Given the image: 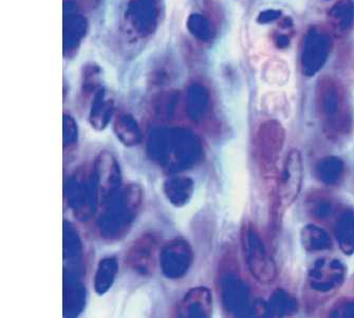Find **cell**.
<instances>
[{
    "instance_id": "cell-1",
    "label": "cell",
    "mask_w": 354,
    "mask_h": 318,
    "mask_svg": "<svg viewBox=\"0 0 354 318\" xmlns=\"http://www.w3.org/2000/svg\"><path fill=\"white\" fill-rule=\"evenodd\" d=\"M148 149L160 165L173 171L195 165L202 155L197 135L183 128L157 130L151 135Z\"/></svg>"
},
{
    "instance_id": "cell-2",
    "label": "cell",
    "mask_w": 354,
    "mask_h": 318,
    "mask_svg": "<svg viewBox=\"0 0 354 318\" xmlns=\"http://www.w3.org/2000/svg\"><path fill=\"white\" fill-rule=\"evenodd\" d=\"M316 109L329 137H343L351 131L352 115L343 85L331 77H322L315 89Z\"/></svg>"
},
{
    "instance_id": "cell-3",
    "label": "cell",
    "mask_w": 354,
    "mask_h": 318,
    "mask_svg": "<svg viewBox=\"0 0 354 318\" xmlns=\"http://www.w3.org/2000/svg\"><path fill=\"white\" fill-rule=\"evenodd\" d=\"M142 189L136 184H128L120 189L101 207H104L99 220L103 237L119 239L126 235L142 205Z\"/></svg>"
},
{
    "instance_id": "cell-4",
    "label": "cell",
    "mask_w": 354,
    "mask_h": 318,
    "mask_svg": "<svg viewBox=\"0 0 354 318\" xmlns=\"http://www.w3.org/2000/svg\"><path fill=\"white\" fill-rule=\"evenodd\" d=\"M241 245L245 265L252 276L263 285L273 283L278 275L277 265L253 224L242 227Z\"/></svg>"
},
{
    "instance_id": "cell-5",
    "label": "cell",
    "mask_w": 354,
    "mask_h": 318,
    "mask_svg": "<svg viewBox=\"0 0 354 318\" xmlns=\"http://www.w3.org/2000/svg\"><path fill=\"white\" fill-rule=\"evenodd\" d=\"M304 180V162L301 151L292 149L288 153L275 194V222L291 207L301 194Z\"/></svg>"
},
{
    "instance_id": "cell-6",
    "label": "cell",
    "mask_w": 354,
    "mask_h": 318,
    "mask_svg": "<svg viewBox=\"0 0 354 318\" xmlns=\"http://www.w3.org/2000/svg\"><path fill=\"white\" fill-rule=\"evenodd\" d=\"M333 47L330 32L322 26H312L304 36L301 53V73L307 77L319 73L329 59Z\"/></svg>"
},
{
    "instance_id": "cell-7",
    "label": "cell",
    "mask_w": 354,
    "mask_h": 318,
    "mask_svg": "<svg viewBox=\"0 0 354 318\" xmlns=\"http://www.w3.org/2000/svg\"><path fill=\"white\" fill-rule=\"evenodd\" d=\"M67 199L69 207L80 219H88L95 213L100 200L93 171L89 173L86 168H82L70 178L67 183Z\"/></svg>"
},
{
    "instance_id": "cell-8",
    "label": "cell",
    "mask_w": 354,
    "mask_h": 318,
    "mask_svg": "<svg viewBox=\"0 0 354 318\" xmlns=\"http://www.w3.org/2000/svg\"><path fill=\"white\" fill-rule=\"evenodd\" d=\"M161 15V0H127L124 10L126 31L135 37L145 39L155 33Z\"/></svg>"
},
{
    "instance_id": "cell-9",
    "label": "cell",
    "mask_w": 354,
    "mask_h": 318,
    "mask_svg": "<svg viewBox=\"0 0 354 318\" xmlns=\"http://www.w3.org/2000/svg\"><path fill=\"white\" fill-rule=\"evenodd\" d=\"M285 141V128L277 120H268L258 128L255 140L256 156L265 173H273Z\"/></svg>"
},
{
    "instance_id": "cell-10",
    "label": "cell",
    "mask_w": 354,
    "mask_h": 318,
    "mask_svg": "<svg viewBox=\"0 0 354 318\" xmlns=\"http://www.w3.org/2000/svg\"><path fill=\"white\" fill-rule=\"evenodd\" d=\"M347 276L346 265L337 258L323 257L316 260L307 275V286L321 295L337 292L344 285Z\"/></svg>"
},
{
    "instance_id": "cell-11",
    "label": "cell",
    "mask_w": 354,
    "mask_h": 318,
    "mask_svg": "<svg viewBox=\"0 0 354 318\" xmlns=\"http://www.w3.org/2000/svg\"><path fill=\"white\" fill-rule=\"evenodd\" d=\"M161 240L155 233H146L135 240L126 254L125 263L136 274L149 276L157 268Z\"/></svg>"
},
{
    "instance_id": "cell-12",
    "label": "cell",
    "mask_w": 354,
    "mask_h": 318,
    "mask_svg": "<svg viewBox=\"0 0 354 318\" xmlns=\"http://www.w3.org/2000/svg\"><path fill=\"white\" fill-rule=\"evenodd\" d=\"M160 267L169 279H180L191 269L194 251L185 239L176 238L167 242L160 252Z\"/></svg>"
},
{
    "instance_id": "cell-13",
    "label": "cell",
    "mask_w": 354,
    "mask_h": 318,
    "mask_svg": "<svg viewBox=\"0 0 354 318\" xmlns=\"http://www.w3.org/2000/svg\"><path fill=\"white\" fill-rule=\"evenodd\" d=\"M222 301L225 310L234 316L252 313L255 303L249 285L238 274H225L221 283Z\"/></svg>"
},
{
    "instance_id": "cell-14",
    "label": "cell",
    "mask_w": 354,
    "mask_h": 318,
    "mask_svg": "<svg viewBox=\"0 0 354 318\" xmlns=\"http://www.w3.org/2000/svg\"><path fill=\"white\" fill-rule=\"evenodd\" d=\"M93 173L99 191L100 205H103L121 189V168L113 153L102 151L95 159Z\"/></svg>"
},
{
    "instance_id": "cell-15",
    "label": "cell",
    "mask_w": 354,
    "mask_h": 318,
    "mask_svg": "<svg viewBox=\"0 0 354 318\" xmlns=\"http://www.w3.org/2000/svg\"><path fill=\"white\" fill-rule=\"evenodd\" d=\"M87 19L74 0L64 3V55L71 56L79 49L87 33Z\"/></svg>"
},
{
    "instance_id": "cell-16",
    "label": "cell",
    "mask_w": 354,
    "mask_h": 318,
    "mask_svg": "<svg viewBox=\"0 0 354 318\" xmlns=\"http://www.w3.org/2000/svg\"><path fill=\"white\" fill-rule=\"evenodd\" d=\"M213 294L207 287H196L187 291L177 308L178 317L207 318L213 313Z\"/></svg>"
},
{
    "instance_id": "cell-17",
    "label": "cell",
    "mask_w": 354,
    "mask_h": 318,
    "mask_svg": "<svg viewBox=\"0 0 354 318\" xmlns=\"http://www.w3.org/2000/svg\"><path fill=\"white\" fill-rule=\"evenodd\" d=\"M186 115L195 123H201L209 117L212 109L211 95L205 86L200 83H193L186 89Z\"/></svg>"
},
{
    "instance_id": "cell-18",
    "label": "cell",
    "mask_w": 354,
    "mask_h": 318,
    "mask_svg": "<svg viewBox=\"0 0 354 318\" xmlns=\"http://www.w3.org/2000/svg\"><path fill=\"white\" fill-rule=\"evenodd\" d=\"M194 180L184 176L169 178L163 184L166 198L176 207H185L194 195Z\"/></svg>"
},
{
    "instance_id": "cell-19",
    "label": "cell",
    "mask_w": 354,
    "mask_h": 318,
    "mask_svg": "<svg viewBox=\"0 0 354 318\" xmlns=\"http://www.w3.org/2000/svg\"><path fill=\"white\" fill-rule=\"evenodd\" d=\"M115 113V102L107 97V92L101 88L93 97L89 113V123L97 131L105 129Z\"/></svg>"
},
{
    "instance_id": "cell-20",
    "label": "cell",
    "mask_w": 354,
    "mask_h": 318,
    "mask_svg": "<svg viewBox=\"0 0 354 318\" xmlns=\"http://www.w3.org/2000/svg\"><path fill=\"white\" fill-rule=\"evenodd\" d=\"M330 29L337 35H345L353 27L354 3L352 0H339L328 12Z\"/></svg>"
},
{
    "instance_id": "cell-21",
    "label": "cell",
    "mask_w": 354,
    "mask_h": 318,
    "mask_svg": "<svg viewBox=\"0 0 354 318\" xmlns=\"http://www.w3.org/2000/svg\"><path fill=\"white\" fill-rule=\"evenodd\" d=\"M334 235L339 249L346 255L354 254V209H346L337 214Z\"/></svg>"
},
{
    "instance_id": "cell-22",
    "label": "cell",
    "mask_w": 354,
    "mask_h": 318,
    "mask_svg": "<svg viewBox=\"0 0 354 318\" xmlns=\"http://www.w3.org/2000/svg\"><path fill=\"white\" fill-rule=\"evenodd\" d=\"M314 169H315L316 178L324 185H339L345 177V163L337 156L322 158L316 162Z\"/></svg>"
},
{
    "instance_id": "cell-23",
    "label": "cell",
    "mask_w": 354,
    "mask_h": 318,
    "mask_svg": "<svg viewBox=\"0 0 354 318\" xmlns=\"http://www.w3.org/2000/svg\"><path fill=\"white\" fill-rule=\"evenodd\" d=\"M113 130L119 141L127 147L139 145L143 139L139 124L129 113H119L117 115L113 123Z\"/></svg>"
},
{
    "instance_id": "cell-24",
    "label": "cell",
    "mask_w": 354,
    "mask_h": 318,
    "mask_svg": "<svg viewBox=\"0 0 354 318\" xmlns=\"http://www.w3.org/2000/svg\"><path fill=\"white\" fill-rule=\"evenodd\" d=\"M301 241L304 249L310 253L328 251L333 247L331 236L323 227L309 223L301 232Z\"/></svg>"
},
{
    "instance_id": "cell-25",
    "label": "cell",
    "mask_w": 354,
    "mask_h": 318,
    "mask_svg": "<svg viewBox=\"0 0 354 318\" xmlns=\"http://www.w3.org/2000/svg\"><path fill=\"white\" fill-rule=\"evenodd\" d=\"M297 310L296 298L281 288L272 293L265 305V313L270 317H287L296 314Z\"/></svg>"
},
{
    "instance_id": "cell-26",
    "label": "cell",
    "mask_w": 354,
    "mask_h": 318,
    "mask_svg": "<svg viewBox=\"0 0 354 318\" xmlns=\"http://www.w3.org/2000/svg\"><path fill=\"white\" fill-rule=\"evenodd\" d=\"M308 213L317 221L326 222L339 214V205L330 196L324 193L310 195L307 200Z\"/></svg>"
},
{
    "instance_id": "cell-27",
    "label": "cell",
    "mask_w": 354,
    "mask_h": 318,
    "mask_svg": "<svg viewBox=\"0 0 354 318\" xmlns=\"http://www.w3.org/2000/svg\"><path fill=\"white\" fill-rule=\"evenodd\" d=\"M119 263L113 256L105 257L101 260L97 265L95 276V291L97 295H105L115 283L117 277Z\"/></svg>"
},
{
    "instance_id": "cell-28",
    "label": "cell",
    "mask_w": 354,
    "mask_h": 318,
    "mask_svg": "<svg viewBox=\"0 0 354 318\" xmlns=\"http://www.w3.org/2000/svg\"><path fill=\"white\" fill-rule=\"evenodd\" d=\"M186 27L189 33L202 43H209L216 35V28L213 21L202 14H191L186 21Z\"/></svg>"
},
{
    "instance_id": "cell-29",
    "label": "cell",
    "mask_w": 354,
    "mask_h": 318,
    "mask_svg": "<svg viewBox=\"0 0 354 318\" xmlns=\"http://www.w3.org/2000/svg\"><path fill=\"white\" fill-rule=\"evenodd\" d=\"M101 69L95 64H88L84 67L82 74V91L83 95H95L101 89Z\"/></svg>"
},
{
    "instance_id": "cell-30",
    "label": "cell",
    "mask_w": 354,
    "mask_h": 318,
    "mask_svg": "<svg viewBox=\"0 0 354 318\" xmlns=\"http://www.w3.org/2000/svg\"><path fill=\"white\" fill-rule=\"evenodd\" d=\"M64 149L70 151L73 149L79 140V128L77 122L70 115H64L63 120Z\"/></svg>"
},
{
    "instance_id": "cell-31",
    "label": "cell",
    "mask_w": 354,
    "mask_h": 318,
    "mask_svg": "<svg viewBox=\"0 0 354 318\" xmlns=\"http://www.w3.org/2000/svg\"><path fill=\"white\" fill-rule=\"evenodd\" d=\"M292 34H293V23L291 18L283 17L281 19L277 32L274 35V43L276 47L279 49L287 48L291 41Z\"/></svg>"
},
{
    "instance_id": "cell-32",
    "label": "cell",
    "mask_w": 354,
    "mask_h": 318,
    "mask_svg": "<svg viewBox=\"0 0 354 318\" xmlns=\"http://www.w3.org/2000/svg\"><path fill=\"white\" fill-rule=\"evenodd\" d=\"M331 317L354 318V298H345L337 301L330 311Z\"/></svg>"
},
{
    "instance_id": "cell-33",
    "label": "cell",
    "mask_w": 354,
    "mask_h": 318,
    "mask_svg": "<svg viewBox=\"0 0 354 318\" xmlns=\"http://www.w3.org/2000/svg\"><path fill=\"white\" fill-rule=\"evenodd\" d=\"M177 92H171L169 95H163L160 97L158 101V112L160 115H171L174 112V108L177 106L178 99Z\"/></svg>"
},
{
    "instance_id": "cell-34",
    "label": "cell",
    "mask_w": 354,
    "mask_h": 318,
    "mask_svg": "<svg viewBox=\"0 0 354 318\" xmlns=\"http://www.w3.org/2000/svg\"><path fill=\"white\" fill-rule=\"evenodd\" d=\"M281 18V12L279 10H265L258 15L257 21L261 25L271 24Z\"/></svg>"
},
{
    "instance_id": "cell-35",
    "label": "cell",
    "mask_w": 354,
    "mask_h": 318,
    "mask_svg": "<svg viewBox=\"0 0 354 318\" xmlns=\"http://www.w3.org/2000/svg\"><path fill=\"white\" fill-rule=\"evenodd\" d=\"M326 1H328V0H326Z\"/></svg>"
}]
</instances>
